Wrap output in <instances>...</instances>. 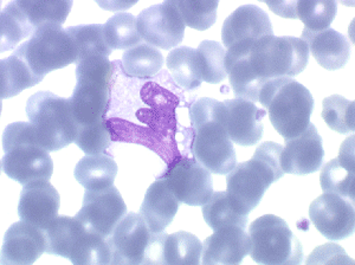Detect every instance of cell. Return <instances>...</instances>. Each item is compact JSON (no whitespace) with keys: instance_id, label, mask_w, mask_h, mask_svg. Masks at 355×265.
Segmentation results:
<instances>
[{"instance_id":"e0dca14e","label":"cell","mask_w":355,"mask_h":265,"mask_svg":"<svg viewBox=\"0 0 355 265\" xmlns=\"http://www.w3.org/2000/svg\"><path fill=\"white\" fill-rule=\"evenodd\" d=\"M269 16L256 5H243L226 18L222 28L223 44L226 49L234 45L254 43L263 37L272 36Z\"/></svg>"},{"instance_id":"74e56055","label":"cell","mask_w":355,"mask_h":265,"mask_svg":"<svg viewBox=\"0 0 355 265\" xmlns=\"http://www.w3.org/2000/svg\"><path fill=\"white\" fill-rule=\"evenodd\" d=\"M76 144L87 155L102 154L112 144L110 129L105 121L77 129Z\"/></svg>"},{"instance_id":"30bf717a","label":"cell","mask_w":355,"mask_h":265,"mask_svg":"<svg viewBox=\"0 0 355 265\" xmlns=\"http://www.w3.org/2000/svg\"><path fill=\"white\" fill-rule=\"evenodd\" d=\"M250 257L263 265H297L303 261L302 244L287 223L274 214L256 219L249 228Z\"/></svg>"},{"instance_id":"603a6c76","label":"cell","mask_w":355,"mask_h":265,"mask_svg":"<svg viewBox=\"0 0 355 265\" xmlns=\"http://www.w3.org/2000/svg\"><path fill=\"white\" fill-rule=\"evenodd\" d=\"M301 40L307 43L309 53L326 70H339L347 65L351 46L343 33L331 28L319 33H311L304 28Z\"/></svg>"},{"instance_id":"e575fe53","label":"cell","mask_w":355,"mask_h":265,"mask_svg":"<svg viewBox=\"0 0 355 265\" xmlns=\"http://www.w3.org/2000/svg\"><path fill=\"white\" fill-rule=\"evenodd\" d=\"M202 80L218 85L227 76L225 68L226 50L218 42L204 40L197 49Z\"/></svg>"},{"instance_id":"4dcf8cb0","label":"cell","mask_w":355,"mask_h":265,"mask_svg":"<svg viewBox=\"0 0 355 265\" xmlns=\"http://www.w3.org/2000/svg\"><path fill=\"white\" fill-rule=\"evenodd\" d=\"M65 30L73 38L76 46L77 55H78L77 63L87 57H108L113 53V50L105 42L103 25H78V26H70Z\"/></svg>"},{"instance_id":"f35d334b","label":"cell","mask_w":355,"mask_h":265,"mask_svg":"<svg viewBox=\"0 0 355 265\" xmlns=\"http://www.w3.org/2000/svg\"><path fill=\"white\" fill-rule=\"evenodd\" d=\"M306 263H307V265L318 264V263H323V264H328V263L347 264V263H351V264H353L354 262L348 257L346 253L340 246H335V244H324V246L315 249L314 253H311Z\"/></svg>"},{"instance_id":"4316f807","label":"cell","mask_w":355,"mask_h":265,"mask_svg":"<svg viewBox=\"0 0 355 265\" xmlns=\"http://www.w3.org/2000/svg\"><path fill=\"white\" fill-rule=\"evenodd\" d=\"M166 63L174 80L182 88L194 90L202 85V69L197 50L189 46L173 49Z\"/></svg>"},{"instance_id":"3957f363","label":"cell","mask_w":355,"mask_h":265,"mask_svg":"<svg viewBox=\"0 0 355 265\" xmlns=\"http://www.w3.org/2000/svg\"><path fill=\"white\" fill-rule=\"evenodd\" d=\"M281 147L271 142L259 146L250 160L234 166L226 177V194L236 212L248 216L256 209L266 189L286 174Z\"/></svg>"},{"instance_id":"5b68a950","label":"cell","mask_w":355,"mask_h":265,"mask_svg":"<svg viewBox=\"0 0 355 265\" xmlns=\"http://www.w3.org/2000/svg\"><path fill=\"white\" fill-rule=\"evenodd\" d=\"M259 102L266 109L271 125L284 140L302 134L311 123L314 99L304 85L291 77L266 82Z\"/></svg>"},{"instance_id":"ffe728a7","label":"cell","mask_w":355,"mask_h":265,"mask_svg":"<svg viewBox=\"0 0 355 265\" xmlns=\"http://www.w3.org/2000/svg\"><path fill=\"white\" fill-rule=\"evenodd\" d=\"M226 107L225 128L231 141L239 146H254L263 137L264 109L243 99L224 101Z\"/></svg>"},{"instance_id":"9a60e30c","label":"cell","mask_w":355,"mask_h":265,"mask_svg":"<svg viewBox=\"0 0 355 265\" xmlns=\"http://www.w3.org/2000/svg\"><path fill=\"white\" fill-rule=\"evenodd\" d=\"M309 218L323 237L343 241L354 232V200L323 193L311 203Z\"/></svg>"},{"instance_id":"2e32d148","label":"cell","mask_w":355,"mask_h":265,"mask_svg":"<svg viewBox=\"0 0 355 265\" xmlns=\"http://www.w3.org/2000/svg\"><path fill=\"white\" fill-rule=\"evenodd\" d=\"M323 157L322 137L315 126L309 123L299 137L286 140L281 154V165L284 173L306 176L321 169Z\"/></svg>"},{"instance_id":"d6a6232c","label":"cell","mask_w":355,"mask_h":265,"mask_svg":"<svg viewBox=\"0 0 355 265\" xmlns=\"http://www.w3.org/2000/svg\"><path fill=\"white\" fill-rule=\"evenodd\" d=\"M122 63L130 76L150 77L162 68L164 56L157 48L141 43L125 50Z\"/></svg>"},{"instance_id":"ac0fdd59","label":"cell","mask_w":355,"mask_h":265,"mask_svg":"<svg viewBox=\"0 0 355 265\" xmlns=\"http://www.w3.org/2000/svg\"><path fill=\"white\" fill-rule=\"evenodd\" d=\"M44 230L17 221L8 228L1 246V264L31 265L45 253Z\"/></svg>"},{"instance_id":"f546056e","label":"cell","mask_w":355,"mask_h":265,"mask_svg":"<svg viewBox=\"0 0 355 265\" xmlns=\"http://www.w3.org/2000/svg\"><path fill=\"white\" fill-rule=\"evenodd\" d=\"M202 217L214 231L231 226L245 229L248 216L234 211L226 192L212 193L210 199L202 205Z\"/></svg>"},{"instance_id":"8d00e7d4","label":"cell","mask_w":355,"mask_h":265,"mask_svg":"<svg viewBox=\"0 0 355 265\" xmlns=\"http://www.w3.org/2000/svg\"><path fill=\"white\" fill-rule=\"evenodd\" d=\"M178 11L187 26L205 31L217 20L219 1H174Z\"/></svg>"},{"instance_id":"ab89813d","label":"cell","mask_w":355,"mask_h":265,"mask_svg":"<svg viewBox=\"0 0 355 265\" xmlns=\"http://www.w3.org/2000/svg\"><path fill=\"white\" fill-rule=\"evenodd\" d=\"M295 4L296 1H279V3H269L266 1V5L270 8L271 11H274L276 15L284 17V18H295Z\"/></svg>"},{"instance_id":"ba28073f","label":"cell","mask_w":355,"mask_h":265,"mask_svg":"<svg viewBox=\"0 0 355 265\" xmlns=\"http://www.w3.org/2000/svg\"><path fill=\"white\" fill-rule=\"evenodd\" d=\"M26 114L49 152H58L76 140L78 127L69 99L51 92H38L28 99Z\"/></svg>"},{"instance_id":"d590c367","label":"cell","mask_w":355,"mask_h":265,"mask_svg":"<svg viewBox=\"0 0 355 265\" xmlns=\"http://www.w3.org/2000/svg\"><path fill=\"white\" fill-rule=\"evenodd\" d=\"M322 117L329 128L340 134L354 132V102L340 95L323 100Z\"/></svg>"},{"instance_id":"7c38bea8","label":"cell","mask_w":355,"mask_h":265,"mask_svg":"<svg viewBox=\"0 0 355 265\" xmlns=\"http://www.w3.org/2000/svg\"><path fill=\"white\" fill-rule=\"evenodd\" d=\"M162 178L168 184L178 200L186 205L202 206L214 193L210 171L196 157H177Z\"/></svg>"},{"instance_id":"1f68e13d","label":"cell","mask_w":355,"mask_h":265,"mask_svg":"<svg viewBox=\"0 0 355 265\" xmlns=\"http://www.w3.org/2000/svg\"><path fill=\"white\" fill-rule=\"evenodd\" d=\"M105 42L112 50L130 49L141 44L137 19L130 13H119L103 25Z\"/></svg>"},{"instance_id":"8992f818","label":"cell","mask_w":355,"mask_h":265,"mask_svg":"<svg viewBox=\"0 0 355 265\" xmlns=\"http://www.w3.org/2000/svg\"><path fill=\"white\" fill-rule=\"evenodd\" d=\"M45 253L68 258L73 264H112L108 238L85 228L76 217L57 216L44 230Z\"/></svg>"},{"instance_id":"f1b7e54d","label":"cell","mask_w":355,"mask_h":265,"mask_svg":"<svg viewBox=\"0 0 355 265\" xmlns=\"http://www.w3.org/2000/svg\"><path fill=\"white\" fill-rule=\"evenodd\" d=\"M202 244L190 232L179 231L166 236L162 251L164 264L198 265L202 257Z\"/></svg>"},{"instance_id":"8fae6325","label":"cell","mask_w":355,"mask_h":265,"mask_svg":"<svg viewBox=\"0 0 355 265\" xmlns=\"http://www.w3.org/2000/svg\"><path fill=\"white\" fill-rule=\"evenodd\" d=\"M15 53L24 58L41 80L53 70L65 68L73 63L76 65L78 58L73 38L58 25L37 30Z\"/></svg>"},{"instance_id":"6da1fadb","label":"cell","mask_w":355,"mask_h":265,"mask_svg":"<svg viewBox=\"0 0 355 265\" xmlns=\"http://www.w3.org/2000/svg\"><path fill=\"white\" fill-rule=\"evenodd\" d=\"M309 60L307 43L297 37H263L226 50L225 68L234 95L259 101L266 82L297 76Z\"/></svg>"},{"instance_id":"83f0119b","label":"cell","mask_w":355,"mask_h":265,"mask_svg":"<svg viewBox=\"0 0 355 265\" xmlns=\"http://www.w3.org/2000/svg\"><path fill=\"white\" fill-rule=\"evenodd\" d=\"M42 80L16 53L1 60V99L17 96Z\"/></svg>"},{"instance_id":"7a4b0ae2","label":"cell","mask_w":355,"mask_h":265,"mask_svg":"<svg viewBox=\"0 0 355 265\" xmlns=\"http://www.w3.org/2000/svg\"><path fill=\"white\" fill-rule=\"evenodd\" d=\"M190 119L194 128V157L211 173L229 174L234 169L237 157L225 128L224 102L209 97L199 99L191 107Z\"/></svg>"},{"instance_id":"484cf974","label":"cell","mask_w":355,"mask_h":265,"mask_svg":"<svg viewBox=\"0 0 355 265\" xmlns=\"http://www.w3.org/2000/svg\"><path fill=\"white\" fill-rule=\"evenodd\" d=\"M17 5L33 35L44 26H62L71 10L73 1H17Z\"/></svg>"},{"instance_id":"52a82bcc","label":"cell","mask_w":355,"mask_h":265,"mask_svg":"<svg viewBox=\"0 0 355 265\" xmlns=\"http://www.w3.org/2000/svg\"><path fill=\"white\" fill-rule=\"evenodd\" d=\"M76 65V87L69 102L80 128L105 121L113 65L108 57L90 56Z\"/></svg>"},{"instance_id":"277c9868","label":"cell","mask_w":355,"mask_h":265,"mask_svg":"<svg viewBox=\"0 0 355 265\" xmlns=\"http://www.w3.org/2000/svg\"><path fill=\"white\" fill-rule=\"evenodd\" d=\"M3 172L21 185L35 181H49L53 177V162L48 149L42 146L33 123L15 122L3 132Z\"/></svg>"},{"instance_id":"d4e9b609","label":"cell","mask_w":355,"mask_h":265,"mask_svg":"<svg viewBox=\"0 0 355 265\" xmlns=\"http://www.w3.org/2000/svg\"><path fill=\"white\" fill-rule=\"evenodd\" d=\"M75 178L85 189H105L112 187L116 178L117 165L113 157L105 154L87 155L77 162Z\"/></svg>"},{"instance_id":"4fadbf2b","label":"cell","mask_w":355,"mask_h":265,"mask_svg":"<svg viewBox=\"0 0 355 265\" xmlns=\"http://www.w3.org/2000/svg\"><path fill=\"white\" fill-rule=\"evenodd\" d=\"M137 19L142 40L154 48L170 50L184 40L186 25L174 1L145 8Z\"/></svg>"},{"instance_id":"836d02e7","label":"cell","mask_w":355,"mask_h":265,"mask_svg":"<svg viewBox=\"0 0 355 265\" xmlns=\"http://www.w3.org/2000/svg\"><path fill=\"white\" fill-rule=\"evenodd\" d=\"M336 11L338 4L335 1H296L295 4V18L303 22L311 33L331 28Z\"/></svg>"},{"instance_id":"cb8c5ba5","label":"cell","mask_w":355,"mask_h":265,"mask_svg":"<svg viewBox=\"0 0 355 265\" xmlns=\"http://www.w3.org/2000/svg\"><path fill=\"white\" fill-rule=\"evenodd\" d=\"M354 137L343 142L339 157L323 166L320 181L323 193H333L354 200Z\"/></svg>"},{"instance_id":"9c48e42d","label":"cell","mask_w":355,"mask_h":265,"mask_svg":"<svg viewBox=\"0 0 355 265\" xmlns=\"http://www.w3.org/2000/svg\"><path fill=\"white\" fill-rule=\"evenodd\" d=\"M166 233H154L141 214L128 213L108 238L112 264H164Z\"/></svg>"},{"instance_id":"d6986e66","label":"cell","mask_w":355,"mask_h":265,"mask_svg":"<svg viewBox=\"0 0 355 265\" xmlns=\"http://www.w3.org/2000/svg\"><path fill=\"white\" fill-rule=\"evenodd\" d=\"M61 197L49 181H35L24 185L18 204L21 221L45 230L58 216Z\"/></svg>"},{"instance_id":"7402d4cb","label":"cell","mask_w":355,"mask_h":265,"mask_svg":"<svg viewBox=\"0 0 355 265\" xmlns=\"http://www.w3.org/2000/svg\"><path fill=\"white\" fill-rule=\"evenodd\" d=\"M179 206L180 201L178 200L165 179L160 178L147 189L140 207V214L152 232H164L173 221Z\"/></svg>"},{"instance_id":"5bb4252c","label":"cell","mask_w":355,"mask_h":265,"mask_svg":"<svg viewBox=\"0 0 355 265\" xmlns=\"http://www.w3.org/2000/svg\"><path fill=\"white\" fill-rule=\"evenodd\" d=\"M127 214V206L115 186L105 189H87L76 218L90 231L110 238Z\"/></svg>"},{"instance_id":"44dd1931","label":"cell","mask_w":355,"mask_h":265,"mask_svg":"<svg viewBox=\"0 0 355 265\" xmlns=\"http://www.w3.org/2000/svg\"><path fill=\"white\" fill-rule=\"evenodd\" d=\"M250 251V238L245 229L239 226L214 231L202 243V263L209 264H239Z\"/></svg>"}]
</instances>
